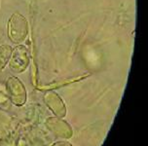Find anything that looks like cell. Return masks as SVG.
Returning <instances> with one entry per match:
<instances>
[{"instance_id": "obj_1", "label": "cell", "mask_w": 148, "mask_h": 146, "mask_svg": "<svg viewBox=\"0 0 148 146\" xmlns=\"http://www.w3.org/2000/svg\"><path fill=\"white\" fill-rule=\"evenodd\" d=\"M28 33V25L25 18L20 13H14L8 23V36L12 42L20 44L25 41Z\"/></svg>"}, {"instance_id": "obj_2", "label": "cell", "mask_w": 148, "mask_h": 146, "mask_svg": "<svg viewBox=\"0 0 148 146\" xmlns=\"http://www.w3.org/2000/svg\"><path fill=\"white\" fill-rule=\"evenodd\" d=\"M6 88L10 100L16 105H23L26 99V93L25 86L17 77L11 76L6 81Z\"/></svg>"}, {"instance_id": "obj_3", "label": "cell", "mask_w": 148, "mask_h": 146, "mask_svg": "<svg viewBox=\"0 0 148 146\" xmlns=\"http://www.w3.org/2000/svg\"><path fill=\"white\" fill-rule=\"evenodd\" d=\"M9 62L12 71L16 73H22L23 71H25L29 63V56L26 48L23 45H20L12 50L11 58Z\"/></svg>"}, {"instance_id": "obj_4", "label": "cell", "mask_w": 148, "mask_h": 146, "mask_svg": "<svg viewBox=\"0 0 148 146\" xmlns=\"http://www.w3.org/2000/svg\"><path fill=\"white\" fill-rule=\"evenodd\" d=\"M45 102L46 104L49 106L52 109V111L54 112L56 115L63 117L66 113L65 110V105L62 102V99L54 92H48L44 97Z\"/></svg>"}, {"instance_id": "obj_5", "label": "cell", "mask_w": 148, "mask_h": 146, "mask_svg": "<svg viewBox=\"0 0 148 146\" xmlns=\"http://www.w3.org/2000/svg\"><path fill=\"white\" fill-rule=\"evenodd\" d=\"M12 55V47L9 45L0 46V71L4 69V67L9 62Z\"/></svg>"}]
</instances>
